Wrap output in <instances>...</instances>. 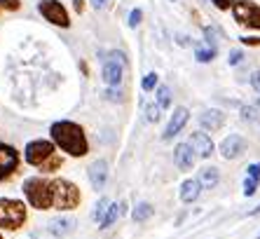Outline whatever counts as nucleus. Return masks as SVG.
I'll return each mask as SVG.
<instances>
[{
  "instance_id": "25",
  "label": "nucleus",
  "mask_w": 260,
  "mask_h": 239,
  "mask_svg": "<svg viewBox=\"0 0 260 239\" xmlns=\"http://www.w3.org/2000/svg\"><path fill=\"white\" fill-rule=\"evenodd\" d=\"M255 188H258V181H253V178H248L246 176V181H244V195H246V197L255 195Z\"/></svg>"
},
{
  "instance_id": "1",
  "label": "nucleus",
  "mask_w": 260,
  "mask_h": 239,
  "mask_svg": "<svg viewBox=\"0 0 260 239\" xmlns=\"http://www.w3.org/2000/svg\"><path fill=\"white\" fill-rule=\"evenodd\" d=\"M52 141L54 145H59L63 153L73 157H85L89 153V143H87V136H85V129L75 122H68V120H61V122H54L52 129Z\"/></svg>"
},
{
  "instance_id": "18",
  "label": "nucleus",
  "mask_w": 260,
  "mask_h": 239,
  "mask_svg": "<svg viewBox=\"0 0 260 239\" xmlns=\"http://www.w3.org/2000/svg\"><path fill=\"white\" fill-rule=\"evenodd\" d=\"M73 225H75V223H73L71 218H54V221L49 223V230H52V234H56V237H63V234H68L73 230Z\"/></svg>"
},
{
  "instance_id": "12",
  "label": "nucleus",
  "mask_w": 260,
  "mask_h": 239,
  "mask_svg": "<svg viewBox=\"0 0 260 239\" xmlns=\"http://www.w3.org/2000/svg\"><path fill=\"white\" fill-rule=\"evenodd\" d=\"M87 171H89V181H91V186H94V190H103L106 178H108V162L106 160L91 162V167Z\"/></svg>"
},
{
  "instance_id": "26",
  "label": "nucleus",
  "mask_w": 260,
  "mask_h": 239,
  "mask_svg": "<svg viewBox=\"0 0 260 239\" xmlns=\"http://www.w3.org/2000/svg\"><path fill=\"white\" fill-rule=\"evenodd\" d=\"M108 206H110V204H108V199H101V202H99V206H96V214H94V216H96V221H99V223H101L103 218H106V211H108Z\"/></svg>"
},
{
  "instance_id": "8",
  "label": "nucleus",
  "mask_w": 260,
  "mask_h": 239,
  "mask_svg": "<svg viewBox=\"0 0 260 239\" xmlns=\"http://www.w3.org/2000/svg\"><path fill=\"white\" fill-rule=\"evenodd\" d=\"M124 75V56L117 52H110L108 59H103V80L110 87H117Z\"/></svg>"
},
{
  "instance_id": "4",
  "label": "nucleus",
  "mask_w": 260,
  "mask_h": 239,
  "mask_svg": "<svg viewBox=\"0 0 260 239\" xmlns=\"http://www.w3.org/2000/svg\"><path fill=\"white\" fill-rule=\"evenodd\" d=\"M26 223V204L19 199H0V227L19 230Z\"/></svg>"
},
{
  "instance_id": "24",
  "label": "nucleus",
  "mask_w": 260,
  "mask_h": 239,
  "mask_svg": "<svg viewBox=\"0 0 260 239\" xmlns=\"http://www.w3.org/2000/svg\"><path fill=\"white\" fill-rule=\"evenodd\" d=\"M213 56H216V49H213V47H209V49H197V59H200L202 64L211 61Z\"/></svg>"
},
{
  "instance_id": "22",
  "label": "nucleus",
  "mask_w": 260,
  "mask_h": 239,
  "mask_svg": "<svg viewBox=\"0 0 260 239\" xmlns=\"http://www.w3.org/2000/svg\"><path fill=\"white\" fill-rule=\"evenodd\" d=\"M59 167H61V157L54 153V155L49 157V160L45 162V164H43V167H40V169H43V171H56V169H59Z\"/></svg>"
},
{
  "instance_id": "14",
  "label": "nucleus",
  "mask_w": 260,
  "mask_h": 239,
  "mask_svg": "<svg viewBox=\"0 0 260 239\" xmlns=\"http://www.w3.org/2000/svg\"><path fill=\"white\" fill-rule=\"evenodd\" d=\"M190 145H192V150L200 157H211V153H213V141L204 132L190 134Z\"/></svg>"
},
{
  "instance_id": "3",
  "label": "nucleus",
  "mask_w": 260,
  "mask_h": 239,
  "mask_svg": "<svg viewBox=\"0 0 260 239\" xmlns=\"http://www.w3.org/2000/svg\"><path fill=\"white\" fill-rule=\"evenodd\" d=\"M52 197H54V204H52L54 209L71 211L80 204V190L78 186H73L71 181L56 178L52 181Z\"/></svg>"
},
{
  "instance_id": "23",
  "label": "nucleus",
  "mask_w": 260,
  "mask_h": 239,
  "mask_svg": "<svg viewBox=\"0 0 260 239\" xmlns=\"http://www.w3.org/2000/svg\"><path fill=\"white\" fill-rule=\"evenodd\" d=\"M155 87H157V75H155V73H148V75L143 78V89L145 92H152Z\"/></svg>"
},
{
  "instance_id": "16",
  "label": "nucleus",
  "mask_w": 260,
  "mask_h": 239,
  "mask_svg": "<svg viewBox=\"0 0 260 239\" xmlns=\"http://www.w3.org/2000/svg\"><path fill=\"white\" fill-rule=\"evenodd\" d=\"M200 192H202V183L200 178H188L185 183L181 186V199L185 204H192L194 199L200 197Z\"/></svg>"
},
{
  "instance_id": "15",
  "label": "nucleus",
  "mask_w": 260,
  "mask_h": 239,
  "mask_svg": "<svg viewBox=\"0 0 260 239\" xmlns=\"http://www.w3.org/2000/svg\"><path fill=\"white\" fill-rule=\"evenodd\" d=\"M200 122L204 129H211V132H218L220 127H223L225 122V115L220 113V110H204V113L200 115Z\"/></svg>"
},
{
  "instance_id": "33",
  "label": "nucleus",
  "mask_w": 260,
  "mask_h": 239,
  "mask_svg": "<svg viewBox=\"0 0 260 239\" xmlns=\"http://www.w3.org/2000/svg\"><path fill=\"white\" fill-rule=\"evenodd\" d=\"M251 84H253L255 92H260V71H255L253 75H251Z\"/></svg>"
},
{
  "instance_id": "28",
  "label": "nucleus",
  "mask_w": 260,
  "mask_h": 239,
  "mask_svg": "<svg viewBox=\"0 0 260 239\" xmlns=\"http://www.w3.org/2000/svg\"><path fill=\"white\" fill-rule=\"evenodd\" d=\"M0 7H5L10 12H17L19 7H21V3H19V0H0Z\"/></svg>"
},
{
  "instance_id": "6",
  "label": "nucleus",
  "mask_w": 260,
  "mask_h": 239,
  "mask_svg": "<svg viewBox=\"0 0 260 239\" xmlns=\"http://www.w3.org/2000/svg\"><path fill=\"white\" fill-rule=\"evenodd\" d=\"M52 155H54V143H52V141H43V138L30 141V143L26 145V150H24L26 162L33 164V167H43Z\"/></svg>"
},
{
  "instance_id": "29",
  "label": "nucleus",
  "mask_w": 260,
  "mask_h": 239,
  "mask_svg": "<svg viewBox=\"0 0 260 239\" xmlns=\"http://www.w3.org/2000/svg\"><path fill=\"white\" fill-rule=\"evenodd\" d=\"M159 110H162V108H159L157 103L148 106V120H150V122H157V120H159Z\"/></svg>"
},
{
  "instance_id": "32",
  "label": "nucleus",
  "mask_w": 260,
  "mask_h": 239,
  "mask_svg": "<svg viewBox=\"0 0 260 239\" xmlns=\"http://www.w3.org/2000/svg\"><path fill=\"white\" fill-rule=\"evenodd\" d=\"M141 17H143V14H141V10H134V12L129 14V26H139L141 24Z\"/></svg>"
},
{
  "instance_id": "34",
  "label": "nucleus",
  "mask_w": 260,
  "mask_h": 239,
  "mask_svg": "<svg viewBox=\"0 0 260 239\" xmlns=\"http://www.w3.org/2000/svg\"><path fill=\"white\" fill-rule=\"evenodd\" d=\"M242 59H244L242 52H237V49H235V52H230V64H232V66H237V64H239Z\"/></svg>"
},
{
  "instance_id": "7",
  "label": "nucleus",
  "mask_w": 260,
  "mask_h": 239,
  "mask_svg": "<svg viewBox=\"0 0 260 239\" xmlns=\"http://www.w3.org/2000/svg\"><path fill=\"white\" fill-rule=\"evenodd\" d=\"M38 10H40V14L47 19L49 24L61 26V28H68V26H71V19H68L66 7L61 5L59 0H40Z\"/></svg>"
},
{
  "instance_id": "9",
  "label": "nucleus",
  "mask_w": 260,
  "mask_h": 239,
  "mask_svg": "<svg viewBox=\"0 0 260 239\" xmlns=\"http://www.w3.org/2000/svg\"><path fill=\"white\" fill-rule=\"evenodd\" d=\"M19 167V153L7 143H0V181L10 178Z\"/></svg>"
},
{
  "instance_id": "37",
  "label": "nucleus",
  "mask_w": 260,
  "mask_h": 239,
  "mask_svg": "<svg viewBox=\"0 0 260 239\" xmlns=\"http://www.w3.org/2000/svg\"><path fill=\"white\" fill-rule=\"evenodd\" d=\"M73 7H75L78 12H82V10H85V0H73Z\"/></svg>"
},
{
  "instance_id": "35",
  "label": "nucleus",
  "mask_w": 260,
  "mask_h": 239,
  "mask_svg": "<svg viewBox=\"0 0 260 239\" xmlns=\"http://www.w3.org/2000/svg\"><path fill=\"white\" fill-rule=\"evenodd\" d=\"M242 42L244 45H253L255 47V45H260V38H242Z\"/></svg>"
},
{
  "instance_id": "38",
  "label": "nucleus",
  "mask_w": 260,
  "mask_h": 239,
  "mask_svg": "<svg viewBox=\"0 0 260 239\" xmlns=\"http://www.w3.org/2000/svg\"><path fill=\"white\" fill-rule=\"evenodd\" d=\"M0 239H3V234H0Z\"/></svg>"
},
{
  "instance_id": "20",
  "label": "nucleus",
  "mask_w": 260,
  "mask_h": 239,
  "mask_svg": "<svg viewBox=\"0 0 260 239\" xmlns=\"http://www.w3.org/2000/svg\"><path fill=\"white\" fill-rule=\"evenodd\" d=\"M117 216H120V209H117V204H110L108 211H106V218L101 221V227H110L113 223L117 221Z\"/></svg>"
},
{
  "instance_id": "2",
  "label": "nucleus",
  "mask_w": 260,
  "mask_h": 239,
  "mask_svg": "<svg viewBox=\"0 0 260 239\" xmlns=\"http://www.w3.org/2000/svg\"><path fill=\"white\" fill-rule=\"evenodd\" d=\"M24 195L33 209H52L54 197H52V181L36 176V178L24 181Z\"/></svg>"
},
{
  "instance_id": "13",
  "label": "nucleus",
  "mask_w": 260,
  "mask_h": 239,
  "mask_svg": "<svg viewBox=\"0 0 260 239\" xmlns=\"http://www.w3.org/2000/svg\"><path fill=\"white\" fill-rule=\"evenodd\" d=\"M194 150L190 143H181V145H176L174 150V160H176V167L181 169V171H190V169L194 167V155H192Z\"/></svg>"
},
{
  "instance_id": "11",
  "label": "nucleus",
  "mask_w": 260,
  "mask_h": 239,
  "mask_svg": "<svg viewBox=\"0 0 260 239\" xmlns=\"http://www.w3.org/2000/svg\"><path fill=\"white\" fill-rule=\"evenodd\" d=\"M188 117H190L188 108H176L174 115H171V120H169V125H167V129H164V138H167V141H169V138H174L176 134H178L183 127H185Z\"/></svg>"
},
{
  "instance_id": "31",
  "label": "nucleus",
  "mask_w": 260,
  "mask_h": 239,
  "mask_svg": "<svg viewBox=\"0 0 260 239\" xmlns=\"http://www.w3.org/2000/svg\"><path fill=\"white\" fill-rule=\"evenodd\" d=\"M211 3L218 7V10H230V7H235L237 0H211Z\"/></svg>"
},
{
  "instance_id": "36",
  "label": "nucleus",
  "mask_w": 260,
  "mask_h": 239,
  "mask_svg": "<svg viewBox=\"0 0 260 239\" xmlns=\"http://www.w3.org/2000/svg\"><path fill=\"white\" fill-rule=\"evenodd\" d=\"M89 3H91L94 7H96V10H101V7L108 5V0H89Z\"/></svg>"
},
{
  "instance_id": "19",
  "label": "nucleus",
  "mask_w": 260,
  "mask_h": 239,
  "mask_svg": "<svg viewBox=\"0 0 260 239\" xmlns=\"http://www.w3.org/2000/svg\"><path fill=\"white\" fill-rule=\"evenodd\" d=\"M152 211H155V209H152V206H150V204H148V202H141L139 206L134 209V221H136V223H143V221H148V218H150V216H152Z\"/></svg>"
},
{
  "instance_id": "17",
  "label": "nucleus",
  "mask_w": 260,
  "mask_h": 239,
  "mask_svg": "<svg viewBox=\"0 0 260 239\" xmlns=\"http://www.w3.org/2000/svg\"><path fill=\"white\" fill-rule=\"evenodd\" d=\"M218 169L216 167H204L200 171V183H202V188H216L218 186Z\"/></svg>"
},
{
  "instance_id": "5",
  "label": "nucleus",
  "mask_w": 260,
  "mask_h": 239,
  "mask_svg": "<svg viewBox=\"0 0 260 239\" xmlns=\"http://www.w3.org/2000/svg\"><path fill=\"white\" fill-rule=\"evenodd\" d=\"M232 12H235L237 24L260 31V5H255L251 0H237Z\"/></svg>"
},
{
  "instance_id": "30",
  "label": "nucleus",
  "mask_w": 260,
  "mask_h": 239,
  "mask_svg": "<svg viewBox=\"0 0 260 239\" xmlns=\"http://www.w3.org/2000/svg\"><path fill=\"white\" fill-rule=\"evenodd\" d=\"M246 171H248V178H253V181H258V183H260V162H258V164H251Z\"/></svg>"
},
{
  "instance_id": "27",
  "label": "nucleus",
  "mask_w": 260,
  "mask_h": 239,
  "mask_svg": "<svg viewBox=\"0 0 260 239\" xmlns=\"http://www.w3.org/2000/svg\"><path fill=\"white\" fill-rule=\"evenodd\" d=\"M242 113H244V117L251 120V122H260V110L258 108H244Z\"/></svg>"
},
{
  "instance_id": "10",
  "label": "nucleus",
  "mask_w": 260,
  "mask_h": 239,
  "mask_svg": "<svg viewBox=\"0 0 260 239\" xmlns=\"http://www.w3.org/2000/svg\"><path fill=\"white\" fill-rule=\"evenodd\" d=\"M244 150H246V141H244L239 134H230V136L220 143V155H223L225 160H235V157L242 155Z\"/></svg>"
},
{
  "instance_id": "21",
  "label": "nucleus",
  "mask_w": 260,
  "mask_h": 239,
  "mask_svg": "<svg viewBox=\"0 0 260 239\" xmlns=\"http://www.w3.org/2000/svg\"><path fill=\"white\" fill-rule=\"evenodd\" d=\"M157 106L159 108H169L171 106V92H169V87H159L157 89Z\"/></svg>"
}]
</instances>
